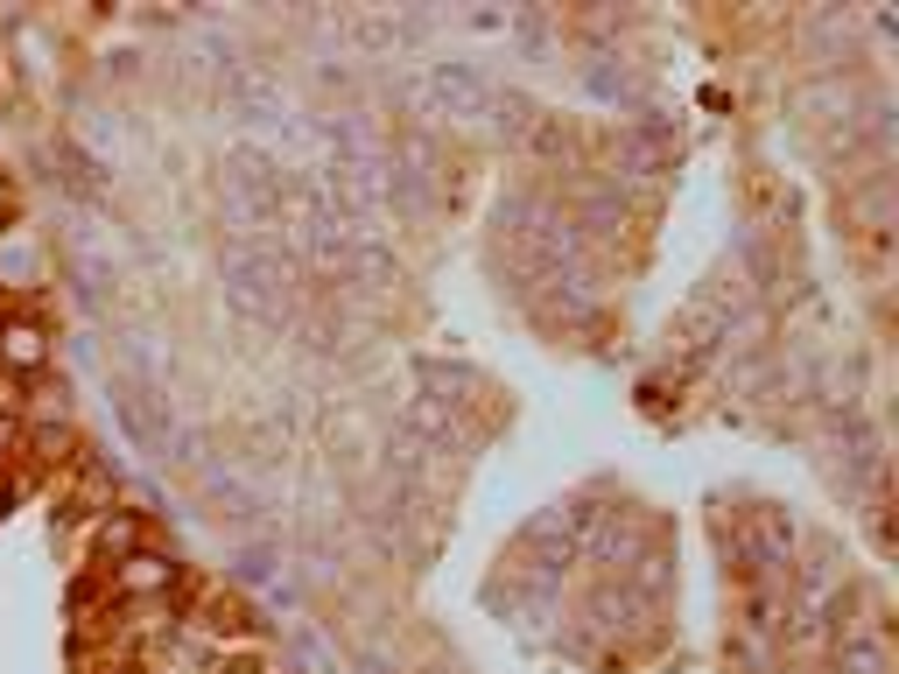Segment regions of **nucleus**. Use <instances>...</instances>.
<instances>
[{"label": "nucleus", "instance_id": "f257e3e1", "mask_svg": "<svg viewBox=\"0 0 899 674\" xmlns=\"http://www.w3.org/2000/svg\"><path fill=\"white\" fill-rule=\"evenodd\" d=\"M401 92H408V106L429 113V119H492V113L514 106V99H506L485 71H478V64H457V56L422 64L408 85H401Z\"/></svg>", "mask_w": 899, "mask_h": 674}]
</instances>
